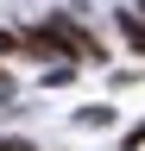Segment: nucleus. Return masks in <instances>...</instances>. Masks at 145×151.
<instances>
[{"label": "nucleus", "instance_id": "obj_4", "mask_svg": "<svg viewBox=\"0 0 145 151\" xmlns=\"http://www.w3.org/2000/svg\"><path fill=\"white\" fill-rule=\"evenodd\" d=\"M133 13H139V19H145V0H139V6H133Z\"/></svg>", "mask_w": 145, "mask_h": 151}, {"label": "nucleus", "instance_id": "obj_3", "mask_svg": "<svg viewBox=\"0 0 145 151\" xmlns=\"http://www.w3.org/2000/svg\"><path fill=\"white\" fill-rule=\"evenodd\" d=\"M0 151H32V145L25 139H0Z\"/></svg>", "mask_w": 145, "mask_h": 151}, {"label": "nucleus", "instance_id": "obj_2", "mask_svg": "<svg viewBox=\"0 0 145 151\" xmlns=\"http://www.w3.org/2000/svg\"><path fill=\"white\" fill-rule=\"evenodd\" d=\"M0 50H25V32H6V25H0Z\"/></svg>", "mask_w": 145, "mask_h": 151}, {"label": "nucleus", "instance_id": "obj_1", "mask_svg": "<svg viewBox=\"0 0 145 151\" xmlns=\"http://www.w3.org/2000/svg\"><path fill=\"white\" fill-rule=\"evenodd\" d=\"M120 38H126V44H133V50H145V19H139L133 6L120 13Z\"/></svg>", "mask_w": 145, "mask_h": 151}]
</instances>
